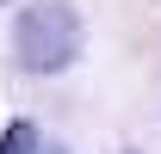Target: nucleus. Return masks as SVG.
I'll return each mask as SVG.
<instances>
[{"label": "nucleus", "mask_w": 161, "mask_h": 154, "mask_svg": "<svg viewBox=\"0 0 161 154\" xmlns=\"http://www.w3.org/2000/svg\"><path fill=\"white\" fill-rule=\"evenodd\" d=\"M80 43V13L68 0H25L19 13H13V62H19L25 74H62V68H75Z\"/></svg>", "instance_id": "nucleus-1"}, {"label": "nucleus", "mask_w": 161, "mask_h": 154, "mask_svg": "<svg viewBox=\"0 0 161 154\" xmlns=\"http://www.w3.org/2000/svg\"><path fill=\"white\" fill-rule=\"evenodd\" d=\"M0 154H37V130H31V123H6V130H0Z\"/></svg>", "instance_id": "nucleus-2"}, {"label": "nucleus", "mask_w": 161, "mask_h": 154, "mask_svg": "<svg viewBox=\"0 0 161 154\" xmlns=\"http://www.w3.org/2000/svg\"><path fill=\"white\" fill-rule=\"evenodd\" d=\"M37 154H62V148H37Z\"/></svg>", "instance_id": "nucleus-3"}, {"label": "nucleus", "mask_w": 161, "mask_h": 154, "mask_svg": "<svg viewBox=\"0 0 161 154\" xmlns=\"http://www.w3.org/2000/svg\"><path fill=\"white\" fill-rule=\"evenodd\" d=\"M0 6H6V0H0Z\"/></svg>", "instance_id": "nucleus-4"}]
</instances>
